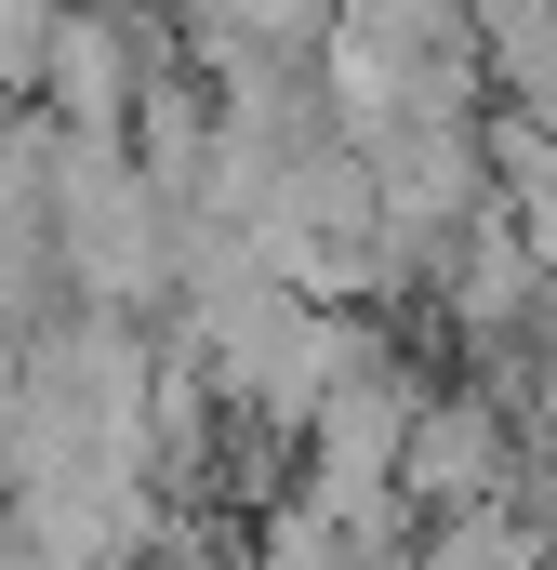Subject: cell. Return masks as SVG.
Here are the masks:
<instances>
[{
  "label": "cell",
  "mask_w": 557,
  "mask_h": 570,
  "mask_svg": "<svg viewBox=\"0 0 557 570\" xmlns=\"http://www.w3.org/2000/svg\"><path fill=\"white\" fill-rule=\"evenodd\" d=\"M399 504L412 518H491L518 504V438L491 399H424L412 438H399Z\"/></svg>",
  "instance_id": "cell-1"
}]
</instances>
